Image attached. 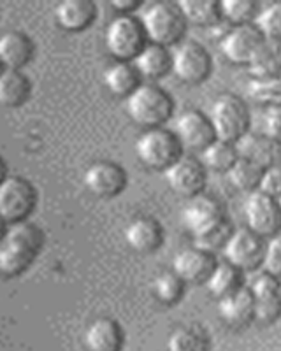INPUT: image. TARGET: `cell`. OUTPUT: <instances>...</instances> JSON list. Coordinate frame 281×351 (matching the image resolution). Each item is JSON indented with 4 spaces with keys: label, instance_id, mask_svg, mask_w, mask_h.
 Returning <instances> with one entry per match:
<instances>
[{
    "label": "cell",
    "instance_id": "obj_1",
    "mask_svg": "<svg viewBox=\"0 0 281 351\" xmlns=\"http://www.w3.org/2000/svg\"><path fill=\"white\" fill-rule=\"evenodd\" d=\"M42 247L45 232L37 225L28 221L9 225L4 239L0 241V274L5 278L23 274Z\"/></svg>",
    "mask_w": 281,
    "mask_h": 351
},
{
    "label": "cell",
    "instance_id": "obj_2",
    "mask_svg": "<svg viewBox=\"0 0 281 351\" xmlns=\"http://www.w3.org/2000/svg\"><path fill=\"white\" fill-rule=\"evenodd\" d=\"M127 114L137 125L148 128H158L167 123L173 116L174 102L165 90L157 84H139L127 97Z\"/></svg>",
    "mask_w": 281,
    "mask_h": 351
},
{
    "label": "cell",
    "instance_id": "obj_3",
    "mask_svg": "<svg viewBox=\"0 0 281 351\" xmlns=\"http://www.w3.org/2000/svg\"><path fill=\"white\" fill-rule=\"evenodd\" d=\"M143 30L146 40L158 46L178 44L186 32V21L174 2H153L143 12Z\"/></svg>",
    "mask_w": 281,
    "mask_h": 351
},
{
    "label": "cell",
    "instance_id": "obj_4",
    "mask_svg": "<svg viewBox=\"0 0 281 351\" xmlns=\"http://www.w3.org/2000/svg\"><path fill=\"white\" fill-rule=\"evenodd\" d=\"M137 158L148 169L165 171L183 156V146L174 136V132L164 127L148 128L136 143Z\"/></svg>",
    "mask_w": 281,
    "mask_h": 351
},
{
    "label": "cell",
    "instance_id": "obj_5",
    "mask_svg": "<svg viewBox=\"0 0 281 351\" xmlns=\"http://www.w3.org/2000/svg\"><path fill=\"white\" fill-rule=\"evenodd\" d=\"M213 127L215 139L225 143H236L248 132L249 111L239 97L225 93L215 100L211 116H208Z\"/></svg>",
    "mask_w": 281,
    "mask_h": 351
},
{
    "label": "cell",
    "instance_id": "obj_6",
    "mask_svg": "<svg viewBox=\"0 0 281 351\" xmlns=\"http://www.w3.org/2000/svg\"><path fill=\"white\" fill-rule=\"evenodd\" d=\"M37 206V190L21 176H8L0 183V216L8 225L27 221Z\"/></svg>",
    "mask_w": 281,
    "mask_h": 351
},
{
    "label": "cell",
    "instance_id": "obj_7",
    "mask_svg": "<svg viewBox=\"0 0 281 351\" xmlns=\"http://www.w3.org/2000/svg\"><path fill=\"white\" fill-rule=\"evenodd\" d=\"M146 46L143 25L137 18L118 14L106 28V48L117 62H132Z\"/></svg>",
    "mask_w": 281,
    "mask_h": 351
},
{
    "label": "cell",
    "instance_id": "obj_8",
    "mask_svg": "<svg viewBox=\"0 0 281 351\" xmlns=\"http://www.w3.org/2000/svg\"><path fill=\"white\" fill-rule=\"evenodd\" d=\"M171 71L186 84H201L211 76L213 60L208 49L195 40L181 43L171 55Z\"/></svg>",
    "mask_w": 281,
    "mask_h": 351
},
{
    "label": "cell",
    "instance_id": "obj_9",
    "mask_svg": "<svg viewBox=\"0 0 281 351\" xmlns=\"http://www.w3.org/2000/svg\"><path fill=\"white\" fill-rule=\"evenodd\" d=\"M245 219L248 230L258 237H274L280 230V206L276 199L255 190L245 200Z\"/></svg>",
    "mask_w": 281,
    "mask_h": 351
},
{
    "label": "cell",
    "instance_id": "obj_10",
    "mask_svg": "<svg viewBox=\"0 0 281 351\" xmlns=\"http://www.w3.org/2000/svg\"><path fill=\"white\" fill-rule=\"evenodd\" d=\"M84 186L88 188V192L101 199H112L123 192L129 184V176L121 165L109 162V160H101L90 165L83 176Z\"/></svg>",
    "mask_w": 281,
    "mask_h": 351
},
{
    "label": "cell",
    "instance_id": "obj_11",
    "mask_svg": "<svg viewBox=\"0 0 281 351\" xmlns=\"http://www.w3.org/2000/svg\"><path fill=\"white\" fill-rule=\"evenodd\" d=\"M223 219V209L220 204L202 193L188 199L185 208L181 209V223L192 234L193 239L220 225Z\"/></svg>",
    "mask_w": 281,
    "mask_h": 351
},
{
    "label": "cell",
    "instance_id": "obj_12",
    "mask_svg": "<svg viewBox=\"0 0 281 351\" xmlns=\"http://www.w3.org/2000/svg\"><path fill=\"white\" fill-rule=\"evenodd\" d=\"M221 250H223L227 263H230L232 267L239 271H253L262 262L264 243L248 228H243V230L232 232Z\"/></svg>",
    "mask_w": 281,
    "mask_h": 351
},
{
    "label": "cell",
    "instance_id": "obj_13",
    "mask_svg": "<svg viewBox=\"0 0 281 351\" xmlns=\"http://www.w3.org/2000/svg\"><path fill=\"white\" fill-rule=\"evenodd\" d=\"M264 43V37L255 25H237L223 34L220 39V49L225 58L232 64L248 65L249 58Z\"/></svg>",
    "mask_w": 281,
    "mask_h": 351
},
{
    "label": "cell",
    "instance_id": "obj_14",
    "mask_svg": "<svg viewBox=\"0 0 281 351\" xmlns=\"http://www.w3.org/2000/svg\"><path fill=\"white\" fill-rule=\"evenodd\" d=\"M165 181L174 193L186 199L199 195L206 184V171L201 162L192 156H181L165 169Z\"/></svg>",
    "mask_w": 281,
    "mask_h": 351
},
{
    "label": "cell",
    "instance_id": "obj_15",
    "mask_svg": "<svg viewBox=\"0 0 281 351\" xmlns=\"http://www.w3.org/2000/svg\"><path fill=\"white\" fill-rule=\"evenodd\" d=\"M174 136L178 137L183 148H188L192 152H202L215 141L213 127L208 116L193 109L185 111L178 118Z\"/></svg>",
    "mask_w": 281,
    "mask_h": 351
},
{
    "label": "cell",
    "instance_id": "obj_16",
    "mask_svg": "<svg viewBox=\"0 0 281 351\" xmlns=\"http://www.w3.org/2000/svg\"><path fill=\"white\" fill-rule=\"evenodd\" d=\"M215 265H217V260H215L213 253L188 247V250L176 253L173 260V272L183 283L201 285L208 281Z\"/></svg>",
    "mask_w": 281,
    "mask_h": 351
},
{
    "label": "cell",
    "instance_id": "obj_17",
    "mask_svg": "<svg viewBox=\"0 0 281 351\" xmlns=\"http://www.w3.org/2000/svg\"><path fill=\"white\" fill-rule=\"evenodd\" d=\"M36 55L34 40L20 30H9L0 36V64L4 69L21 71Z\"/></svg>",
    "mask_w": 281,
    "mask_h": 351
},
{
    "label": "cell",
    "instance_id": "obj_18",
    "mask_svg": "<svg viewBox=\"0 0 281 351\" xmlns=\"http://www.w3.org/2000/svg\"><path fill=\"white\" fill-rule=\"evenodd\" d=\"M84 346L88 351H121L125 344L123 328L117 319L97 318L84 330Z\"/></svg>",
    "mask_w": 281,
    "mask_h": 351
},
{
    "label": "cell",
    "instance_id": "obj_19",
    "mask_svg": "<svg viewBox=\"0 0 281 351\" xmlns=\"http://www.w3.org/2000/svg\"><path fill=\"white\" fill-rule=\"evenodd\" d=\"M125 241L137 253H153L164 243V228L157 219L140 216L125 228Z\"/></svg>",
    "mask_w": 281,
    "mask_h": 351
},
{
    "label": "cell",
    "instance_id": "obj_20",
    "mask_svg": "<svg viewBox=\"0 0 281 351\" xmlns=\"http://www.w3.org/2000/svg\"><path fill=\"white\" fill-rule=\"evenodd\" d=\"M97 18L92 0H64L55 8V20L67 32H83Z\"/></svg>",
    "mask_w": 281,
    "mask_h": 351
},
{
    "label": "cell",
    "instance_id": "obj_21",
    "mask_svg": "<svg viewBox=\"0 0 281 351\" xmlns=\"http://www.w3.org/2000/svg\"><path fill=\"white\" fill-rule=\"evenodd\" d=\"M218 315L230 327H245L253 319V297L248 288H237L230 295L218 299Z\"/></svg>",
    "mask_w": 281,
    "mask_h": 351
},
{
    "label": "cell",
    "instance_id": "obj_22",
    "mask_svg": "<svg viewBox=\"0 0 281 351\" xmlns=\"http://www.w3.org/2000/svg\"><path fill=\"white\" fill-rule=\"evenodd\" d=\"M32 95V83L21 71L4 69L0 74V106L20 108Z\"/></svg>",
    "mask_w": 281,
    "mask_h": 351
},
{
    "label": "cell",
    "instance_id": "obj_23",
    "mask_svg": "<svg viewBox=\"0 0 281 351\" xmlns=\"http://www.w3.org/2000/svg\"><path fill=\"white\" fill-rule=\"evenodd\" d=\"M134 67L140 76L160 80L171 72V53L158 44H146L134 60Z\"/></svg>",
    "mask_w": 281,
    "mask_h": 351
},
{
    "label": "cell",
    "instance_id": "obj_24",
    "mask_svg": "<svg viewBox=\"0 0 281 351\" xmlns=\"http://www.w3.org/2000/svg\"><path fill=\"white\" fill-rule=\"evenodd\" d=\"M104 84L109 93L117 97H127L136 90L140 83V74L130 62H117L109 65L104 72Z\"/></svg>",
    "mask_w": 281,
    "mask_h": 351
},
{
    "label": "cell",
    "instance_id": "obj_25",
    "mask_svg": "<svg viewBox=\"0 0 281 351\" xmlns=\"http://www.w3.org/2000/svg\"><path fill=\"white\" fill-rule=\"evenodd\" d=\"M167 351H209L208 334L197 325H181L169 334Z\"/></svg>",
    "mask_w": 281,
    "mask_h": 351
},
{
    "label": "cell",
    "instance_id": "obj_26",
    "mask_svg": "<svg viewBox=\"0 0 281 351\" xmlns=\"http://www.w3.org/2000/svg\"><path fill=\"white\" fill-rule=\"evenodd\" d=\"M206 287L211 295H215L217 299H223L236 291L237 288H241V271L227 262L217 263L206 281Z\"/></svg>",
    "mask_w": 281,
    "mask_h": 351
},
{
    "label": "cell",
    "instance_id": "obj_27",
    "mask_svg": "<svg viewBox=\"0 0 281 351\" xmlns=\"http://www.w3.org/2000/svg\"><path fill=\"white\" fill-rule=\"evenodd\" d=\"M234 148L237 152V158H245L253 162V164L260 165L262 169L271 167V160H273V149L267 139L253 136L246 132L245 136L234 143Z\"/></svg>",
    "mask_w": 281,
    "mask_h": 351
},
{
    "label": "cell",
    "instance_id": "obj_28",
    "mask_svg": "<svg viewBox=\"0 0 281 351\" xmlns=\"http://www.w3.org/2000/svg\"><path fill=\"white\" fill-rule=\"evenodd\" d=\"M248 69L253 77H278L280 74V49L278 43H267L265 40L255 55L249 58Z\"/></svg>",
    "mask_w": 281,
    "mask_h": 351
},
{
    "label": "cell",
    "instance_id": "obj_29",
    "mask_svg": "<svg viewBox=\"0 0 281 351\" xmlns=\"http://www.w3.org/2000/svg\"><path fill=\"white\" fill-rule=\"evenodd\" d=\"M178 8L185 21L202 25V27H211L220 18L218 2H213V0H181L178 2Z\"/></svg>",
    "mask_w": 281,
    "mask_h": 351
},
{
    "label": "cell",
    "instance_id": "obj_30",
    "mask_svg": "<svg viewBox=\"0 0 281 351\" xmlns=\"http://www.w3.org/2000/svg\"><path fill=\"white\" fill-rule=\"evenodd\" d=\"M264 169L260 165L253 164L249 160L237 158L232 167L227 171L229 181L234 188L241 190V192H255L258 188V181L262 178Z\"/></svg>",
    "mask_w": 281,
    "mask_h": 351
},
{
    "label": "cell",
    "instance_id": "obj_31",
    "mask_svg": "<svg viewBox=\"0 0 281 351\" xmlns=\"http://www.w3.org/2000/svg\"><path fill=\"white\" fill-rule=\"evenodd\" d=\"M202 162L206 167L217 172H227L237 160V152L232 143L215 139L202 149Z\"/></svg>",
    "mask_w": 281,
    "mask_h": 351
},
{
    "label": "cell",
    "instance_id": "obj_32",
    "mask_svg": "<svg viewBox=\"0 0 281 351\" xmlns=\"http://www.w3.org/2000/svg\"><path fill=\"white\" fill-rule=\"evenodd\" d=\"M151 290L158 302L165 304V306H173V304L180 302L183 293H185V283L173 271H164L155 276Z\"/></svg>",
    "mask_w": 281,
    "mask_h": 351
},
{
    "label": "cell",
    "instance_id": "obj_33",
    "mask_svg": "<svg viewBox=\"0 0 281 351\" xmlns=\"http://www.w3.org/2000/svg\"><path fill=\"white\" fill-rule=\"evenodd\" d=\"M246 93L257 104L280 106L281 99V81L280 77H253L248 81Z\"/></svg>",
    "mask_w": 281,
    "mask_h": 351
},
{
    "label": "cell",
    "instance_id": "obj_34",
    "mask_svg": "<svg viewBox=\"0 0 281 351\" xmlns=\"http://www.w3.org/2000/svg\"><path fill=\"white\" fill-rule=\"evenodd\" d=\"M220 16H223L229 23L248 25L257 16V4L252 0H221L218 2Z\"/></svg>",
    "mask_w": 281,
    "mask_h": 351
},
{
    "label": "cell",
    "instance_id": "obj_35",
    "mask_svg": "<svg viewBox=\"0 0 281 351\" xmlns=\"http://www.w3.org/2000/svg\"><path fill=\"white\" fill-rule=\"evenodd\" d=\"M257 28L264 40L267 43H278L281 34V4L280 2H273L267 8L262 9L257 16Z\"/></svg>",
    "mask_w": 281,
    "mask_h": 351
},
{
    "label": "cell",
    "instance_id": "obj_36",
    "mask_svg": "<svg viewBox=\"0 0 281 351\" xmlns=\"http://www.w3.org/2000/svg\"><path fill=\"white\" fill-rule=\"evenodd\" d=\"M230 234H232V228H230L229 221L223 219L220 225H217V227L211 228V230L206 232V234H202V236L195 237V246L193 247L202 250V252L206 253H215L225 246V243H227V239L230 237Z\"/></svg>",
    "mask_w": 281,
    "mask_h": 351
},
{
    "label": "cell",
    "instance_id": "obj_37",
    "mask_svg": "<svg viewBox=\"0 0 281 351\" xmlns=\"http://www.w3.org/2000/svg\"><path fill=\"white\" fill-rule=\"evenodd\" d=\"M280 316V293L278 295L253 297V319L273 324Z\"/></svg>",
    "mask_w": 281,
    "mask_h": 351
},
{
    "label": "cell",
    "instance_id": "obj_38",
    "mask_svg": "<svg viewBox=\"0 0 281 351\" xmlns=\"http://www.w3.org/2000/svg\"><path fill=\"white\" fill-rule=\"evenodd\" d=\"M260 265L265 269V274H271L274 278H278V274L281 272V244L278 236L271 237L267 246H264Z\"/></svg>",
    "mask_w": 281,
    "mask_h": 351
},
{
    "label": "cell",
    "instance_id": "obj_39",
    "mask_svg": "<svg viewBox=\"0 0 281 351\" xmlns=\"http://www.w3.org/2000/svg\"><path fill=\"white\" fill-rule=\"evenodd\" d=\"M280 106H265L262 114V134L269 143H278L280 139Z\"/></svg>",
    "mask_w": 281,
    "mask_h": 351
},
{
    "label": "cell",
    "instance_id": "obj_40",
    "mask_svg": "<svg viewBox=\"0 0 281 351\" xmlns=\"http://www.w3.org/2000/svg\"><path fill=\"white\" fill-rule=\"evenodd\" d=\"M258 192H262L264 195L271 197V199H276L281 193V176L280 169L278 167H267L262 172V178L258 181Z\"/></svg>",
    "mask_w": 281,
    "mask_h": 351
},
{
    "label": "cell",
    "instance_id": "obj_41",
    "mask_svg": "<svg viewBox=\"0 0 281 351\" xmlns=\"http://www.w3.org/2000/svg\"><path fill=\"white\" fill-rule=\"evenodd\" d=\"M109 5H111L112 11H117L118 14L132 16V12L140 8V2L139 0H111Z\"/></svg>",
    "mask_w": 281,
    "mask_h": 351
},
{
    "label": "cell",
    "instance_id": "obj_42",
    "mask_svg": "<svg viewBox=\"0 0 281 351\" xmlns=\"http://www.w3.org/2000/svg\"><path fill=\"white\" fill-rule=\"evenodd\" d=\"M8 178V164H5V160L0 156V183Z\"/></svg>",
    "mask_w": 281,
    "mask_h": 351
},
{
    "label": "cell",
    "instance_id": "obj_43",
    "mask_svg": "<svg viewBox=\"0 0 281 351\" xmlns=\"http://www.w3.org/2000/svg\"><path fill=\"white\" fill-rule=\"evenodd\" d=\"M8 227H9V225L5 223L4 219H2V216H0V241L4 239V236H5V230H8Z\"/></svg>",
    "mask_w": 281,
    "mask_h": 351
},
{
    "label": "cell",
    "instance_id": "obj_44",
    "mask_svg": "<svg viewBox=\"0 0 281 351\" xmlns=\"http://www.w3.org/2000/svg\"><path fill=\"white\" fill-rule=\"evenodd\" d=\"M2 71H4V65L0 64V74H2Z\"/></svg>",
    "mask_w": 281,
    "mask_h": 351
}]
</instances>
